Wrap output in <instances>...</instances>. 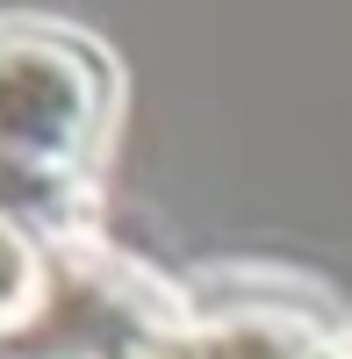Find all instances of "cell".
Listing matches in <instances>:
<instances>
[{"instance_id":"277c9868","label":"cell","mask_w":352,"mask_h":359,"mask_svg":"<svg viewBox=\"0 0 352 359\" xmlns=\"http://www.w3.org/2000/svg\"><path fill=\"white\" fill-rule=\"evenodd\" d=\"M57 294H65V266H57V245L36 237L22 216L0 208V338L43 331Z\"/></svg>"},{"instance_id":"7a4b0ae2","label":"cell","mask_w":352,"mask_h":359,"mask_svg":"<svg viewBox=\"0 0 352 359\" xmlns=\"http://www.w3.org/2000/svg\"><path fill=\"white\" fill-rule=\"evenodd\" d=\"M115 359H352V309L302 273L223 266L187 280L180 309Z\"/></svg>"},{"instance_id":"3957f363","label":"cell","mask_w":352,"mask_h":359,"mask_svg":"<svg viewBox=\"0 0 352 359\" xmlns=\"http://www.w3.org/2000/svg\"><path fill=\"white\" fill-rule=\"evenodd\" d=\"M57 266H65V294H57L50 323L22 331V338H0V359H115L137 331L172 316L187 294V280H165L158 266L123 252L108 230L65 237Z\"/></svg>"},{"instance_id":"6da1fadb","label":"cell","mask_w":352,"mask_h":359,"mask_svg":"<svg viewBox=\"0 0 352 359\" xmlns=\"http://www.w3.org/2000/svg\"><path fill=\"white\" fill-rule=\"evenodd\" d=\"M123 130V65L57 15H0V208L36 237L101 230V187Z\"/></svg>"}]
</instances>
